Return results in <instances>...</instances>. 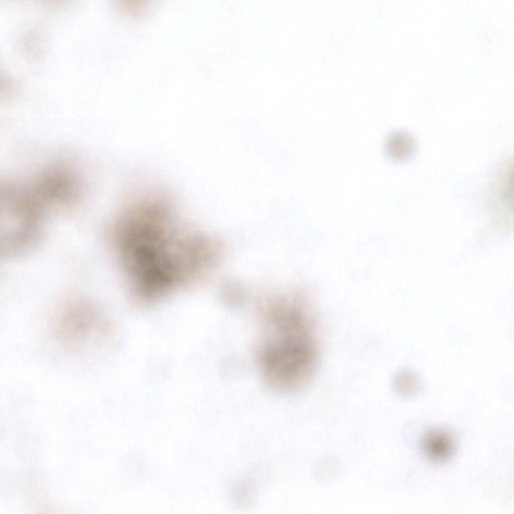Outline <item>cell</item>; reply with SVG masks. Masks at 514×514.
<instances>
[{"label": "cell", "instance_id": "cell-4", "mask_svg": "<svg viewBox=\"0 0 514 514\" xmlns=\"http://www.w3.org/2000/svg\"><path fill=\"white\" fill-rule=\"evenodd\" d=\"M398 391L405 396H411L416 394L422 387L420 377L411 371H404L397 377Z\"/></svg>", "mask_w": 514, "mask_h": 514}, {"label": "cell", "instance_id": "cell-2", "mask_svg": "<svg viewBox=\"0 0 514 514\" xmlns=\"http://www.w3.org/2000/svg\"><path fill=\"white\" fill-rule=\"evenodd\" d=\"M420 446L427 459L434 463H441L452 457L456 443L453 434L448 430L435 428L428 430L424 434Z\"/></svg>", "mask_w": 514, "mask_h": 514}, {"label": "cell", "instance_id": "cell-1", "mask_svg": "<svg viewBox=\"0 0 514 514\" xmlns=\"http://www.w3.org/2000/svg\"><path fill=\"white\" fill-rule=\"evenodd\" d=\"M167 215L144 210L118 222L116 237L133 289L152 297L163 296L177 285L184 268V235L173 230Z\"/></svg>", "mask_w": 514, "mask_h": 514}, {"label": "cell", "instance_id": "cell-3", "mask_svg": "<svg viewBox=\"0 0 514 514\" xmlns=\"http://www.w3.org/2000/svg\"><path fill=\"white\" fill-rule=\"evenodd\" d=\"M385 151L391 159L402 160L406 158L411 150V142L405 133L397 132L389 135L385 142Z\"/></svg>", "mask_w": 514, "mask_h": 514}]
</instances>
